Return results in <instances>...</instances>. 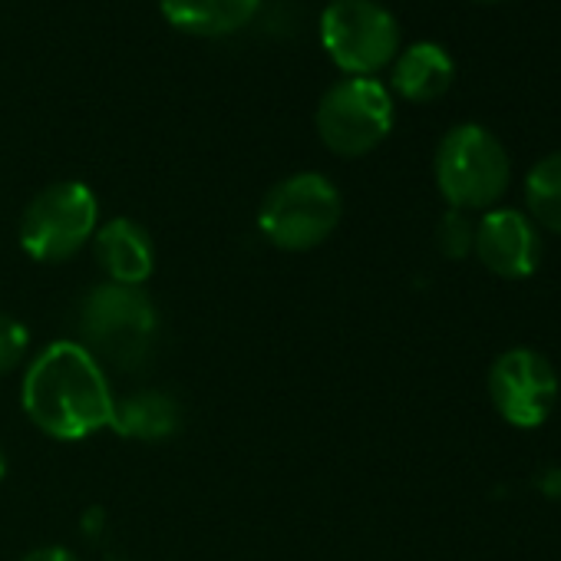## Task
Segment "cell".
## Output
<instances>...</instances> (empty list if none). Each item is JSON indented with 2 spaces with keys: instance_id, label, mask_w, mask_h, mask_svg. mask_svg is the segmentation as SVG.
I'll use <instances>...</instances> for the list:
<instances>
[{
  "instance_id": "ac0fdd59",
  "label": "cell",
  "mask_w": 561,
  "mask_h": 561,
  "mask_svg": "<svg viewBox=\"0 0 561 561\" xmlns=\"http://www.w3.org/2000/svg\"><path fill=\"white\" fill-rule=\"evenodd\" d=\"M21 561H80V558L70 548H64V545H41V548L27 551Z\"/></svg>"
},
{
  "instance_id": "8fae6325",
  "label": "cell",
  "mask_w": 561,
  "mask_h": 561,
  "mask_svg": "<svg viewBox=\"0 0 561 561\" xmlns=\"http://www.w3.org/2000/svg\"><path fill=\"white\" fill-rule=\"evenodd\" d=\"M390 67H393L390 70V87L407 103H433V100L446 96V90L456 80L453 57L433 41L410 44L407 50L397 54V60Z\"/></svg>"
},
{
  "instance_id": "5bb4252c",
  "label": "cell",
  "mask_w": 561,
  "mask_h": 561,
  "mask_svg": "<svg viewBox=\"0 0 561 561\" xmlns=\"http://www.w3.org/2000/svg\"><path fill=\"white\" fill-rule=\"evenodd\" d=\"M525 205L535 225L561 234V152H551L528 169Z\"/></svg>"
},
{
  "instance_id": "7c38bea8",
  "label": "cell",
  "mask_w": 561,
  "mask_h": 561,
  "mask_svg": "<svg viewBox=\"0 0 561 561\" xmlns=\"http://www.w3.org/2000/svg\"><path fill=\"white\" fill-rule=\"evenodd\" d=\"M113 433L136 443H162L182 430V403L169 390H136L116 400Z\"/></svg>"
},
{
  "instance_id": "5b68a950",
  "label": "cell",
  "mask_w": 561,
  "mask_h": 561,
  "mask_svg": "<svg viewBox=\"0 0 561 561\" xmlns=\"http://www.w3.org/2000/svg\"><path fill=\"white\" fill-rule=\"evenodd\" d=\"M100 228V198L87 182L64 179L41 188L21 215V251L41 264L77 257Z\"/></svg>"
},
{
  "instance_id": "9c48e42d",
  "label": "cell",
  "mask_w": 561,
  "mask_h": 561,
  "mask_svg": "<svg viewBox=\"0 0 561 561\" xmlns=\"http://www.w3.org/2000/svg\"><path fill=\"white\" fill-rule=\"evenodd\" d=\"M472 254L492 274L505 280H522L535 274L541 261V234L538 225L515 208H489L476 221Z\"/></svg>"
},
{
  "instance_id": "277c9868",
  "label": "cell",
  "mask_w": 561,
  "mask_h": 561,
  "mask_svg": "<svg viewBox=\"0 0 561 561\" xmlns=\"http://www.w3.org/2000/svg\"><path fill=\"white\" fill-rule=\"evenodd\" d=\"M512 182L505 146L479 123L453 126L436 149V185L456 211H489Z\"/></svg>"
},
{
  "instance_id": "6da1fadb",
  "label": "cell",
  "mask_w": 561,
  "mask_h": 561,
  "mask_svg": "<svg viewBox=\"0 0 561 561\" xmlns=\"http://www.w3.org/2000/svg\"><path fill=\"white\" fill-rule=\"evenodd\" d=\"M21 407L44 436L80 443L113 426L116 397L106 367L83 344L54 341L27 360Z\"/></svg>"
},
{
  "instance_id": "ba28073f",
  "label": "cell",
  "mask_w": 561,
  "mask_h": 561,
  "mask_svg": "<svg viewBox=\"0 0 561 561\" xmlns=\"http://www.w3.org/2000/svg\"><path fill=\"white\" fill-rule=\"evenodd\" d=\"M489 397L508 426L535 430L558 403V374L545 354L531 347H512L489 367Z\"/></svg>"
},
{
  "instance_id": "8992f818",
  "label": "cell",
  "mask_w": 561,
  "mask_h": 561,
  "mask_svg": "<svg viewBox=\"0 0 561 561\" xmlns=\"http://www.w3.org/2000/svg\"><path fill=\"white\" fill-rule=\"evenodd\" d=\"M321 47L344 77H377L400 54V24L377 0H331L321 14Z\"/></svg>"
},
{
  "instance_id": "52a82bcc",
  "label": "cell",
  "mask_w": 561,
  "mask_h": 561,
  "mask_svg": "<svg viewBox=\"0 0 561 561\" xmlns=\"http://www.w3.org/2000/svg\"><path fill=\"white\" fill-rule=\"evenodd\" d=\"M314 126L334 156H370L393 129V96L377 77H344L321 96Z\"/></svg>"
},
{
  "instance_id": "4fadbf2b",
  "label": "cell",
  "mask_w": 561,
  "mask_h": 561,
  "mask_svg": "<svg viewBox=\"0 0 561 561\" xmlns=\"http://www.w3.org/2000/svg\"><path fill=\"white\" fill-rule=\"evenodd\" d=\"M261 0H159L162 18L188 37H231L254 21Z\"/></svg>"
},
{
  "instance_id": "ffe728a7",
  "label": "cell",
  "mask_w": 561,
  "mask_h": 561,
  "mask_svg": "<svg viewBox=\"0 0 561 561\" xmlns=\"http://www.w3.org/2000/svg\"><path fill=\"white\" fill-rule=\"evenodd\" d=\"M476 4H502V0H476Z\"/></svg>"
},
{
  "instance_id": "2e32d148",
  "label": "cell",
  "mask_w": 561,
  "mask_h": 561,
  "mask_svg": "<svg viewBox=\"0 0 561 561\" xmlns=\"http://www.w3.org/2000/svg\"><path fill=\"white\" fill-rule=\"evenodd\" d=\"M31 357V331L14 314H0V377L27 367Z\"/></svg>"
},
{
  "instance_id": "d6986e66",
  "label": "cell",
  "mask_w": 561,
  "mask_h": 561,
  "mask_svg": "<svg viewBox=\"0 0 561 561\" xmlns=\"http://www.w3.org/2000/svg\"><path fill=\"white\" fill-rule=\"evenodd\" d=\"M4 476H8V453L0 446V482H4Z\"/></svg>"
},
{
  "instance_id": "e0dca14e",
  "label": "cell",
  "mask_w": 561,
  "mask_h": 561,
  "mask_svg": "<svg viewBox=\"0 0 561 561\" xmlns=\"http://www.w3.org/2000/svg\"><path fill=\"white\" fill-rule=\"evenodd\" d=\"M535 489L548 499H561V466H545L535 476Z\"/></svg>"
},
{
  "instance_id": "30bf717a",
  "label": "cell",
  "mask_w": 561,
  "mask_h": 561,
  "mask_svg": "<svg viewBox=\"0 0 561 561\" xmlns=\"http://www.w3.org/2000/svg\"><path fill=\"white\" fill-rule=\"evenodd\" d=\"M93 254L103 267L106 280L126 288H142L156 271V244L152 234L126 215L103 221L93 234Z\"/></svg>"
},
{
  "instance_id": "9a60e30c",
  "label": "cell",
  "mask_w": 561,
  "mask_h": 561,
  "mask_svg": "<svg viewBox=\"0 0 561 561\" xmlns=\"http://www.w3.org/2000/svg\"><path fill=\"white\" fill-rule=\"evenodd\" d=\"M472 244H476V221L466 211L449 208L439 218V225H436V248L446 257L459 261V257H469L472 254Z\"/></svg>"
},
{
  "instance_id": "7a4b0ae2",
  "label": "cell",
  "mask_w": 561,
  "mask_h": 561,
  "mask_svg": "<svg viewBox=\"0 0 561 561\" xmlns=\"http://www.w3.org/2000/svg\"><path fill=\"white\" fill-rule=\"evenodd\" d=\"M77 344H83L103 367L123 374L142 370L159 344V311L142 288L100 280L73 311Z\"/></svg>"
},
{
  "instance_id": "3957f363",
  "label": "cell",
  "mask_w": 561,
  "mask_h": 561,
  "mask_svg": "<svg viewBox=\"0 0 561 561\" xmlns=\"http://www.w3.org/2000/svg\"><path fill=\"white\" fill-rule=\"evenodd\" d=\"M344 218L341 188L321 172H295L267 188L257 208V231L280 251L321 248Z\"/></svg>"
}]
</instances>
